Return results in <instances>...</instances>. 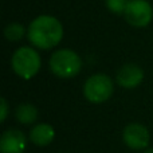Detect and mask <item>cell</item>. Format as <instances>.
<instances>
[{
    "mask_svg": "<svg viewBox=\"0 0 153 153\" xmlns=\"http://www.w3.org/2000/svg\"><path fill=\"white\" fill-rule=\"evenodd\" d=\"M50 70L59 78H73L82 69V59L71 48H62L50 56Z\"/></svg>",
    "mask_w": 153,
    "mask_h": 153,
    "instance_id": "3",
    "label": "cell"
},
{
    "mask_svg": "<svg viewBox=\"0 0 153 153\" xmlns=\"http://www.w3.org/2000/svg\"><path fill=\"white\" fill-rule=\"evenodd\" d=\"M117 83L125 89H134L143 82L144 70L136 63H126L117 71Z\"/></svg>",
    "mask_w": 153,
    "mask_h": 153,
    "instance_id": "7",
    "label": "cell"
},
{
    "mask_svg": "<svg viewBox=\"0 0 153 153\" xmlns=\"http://www.w3.org/2000/svg\"><path fill=\"white\" fill-rule=\"evenodd\" d=\"M16 120L22 124H32L38 118V110L31 103H22L16 108Z\"/></svg>",
    "mask_w": 153,
    "mask_h": 153,
    "instance_id": "10",
    "label": "cell"
},
{
    "mask_svg": "<svg viewBox=\"0 0 153 153\" xmlns=\"http://www.w3.org/2000/svg\"><path fill=\"white\" fill-rule=\"evenodd\" d=\"M27 38L34 47L50 50L61 43L63 38V26L51 15H40L30 23Z\"/></svg>",
    "mask_w": 153,
    "mask_h": 153,
    "instance_id": "1",
    "label": "cell"
},
{
    "mask_svg": "<svg viewBox=\"0 0 153 153\" xmlns=\"http://www.w3.org/2000/svg\"><path fill=\"white\" fill-rule=\"evenodd\" d=\"M7 116H8V103L5 98H1L0 100V121L4 122Z\"/></svg>",
    "mask_w": 153,
    "mask_h": 153,
    "instance_id": "13",
    "label": "cell"
},
{
    "mask_svg": "<svg viewBox=\"0 0 153 153\" xmlns=\"http://www.w3.org/2000/svg\"><path fill=\"white\" fill-rule=\"evenodd\" d=\"M40 65L42 61L39 53L28 46L19 47L11 58V66L13 73L23 79H31L32 76L36 75L40 70Z\"/></svg>",
    "mask_w": 153,
    "mask_h": 153,
    "instance_id": "2",
    "label": "cell"
},
{
    "mask_svg": "<svg viewBox=\"0 0 153 153\" xmlns=\"http://www.w3.org/2000/svg\"><path fill=\"white\" fill-rule=\"evenodd\" d=\"M124 16L130 26L146 27L153 19V8L148 0H129Z\"/></svg>",
    "mask_w": 153,
    "mask_h": 153,
    "instance_id": "5",
    "label": "cell"
},
{
    "mask_svg": "<svg viewBox=\"0 0 153 153\" xmlns=\"http://www.w3.org/2000/svg\"><path fill=\"white\" fill-rule=\"evenodd\" d=\"M145 153H153V149H149V151H146Z\"/></svg>",
    "mask_w": 153,
    "mask_h": 153,
    "instance_id": "14",
    "label": "cell"
},
{
    "mask_svg": "<svg viewBox=\"0 0 153 153\" xmlns=\"http://www.w3.org/2000/svg\"><path fill=\"white\" fill-rule=\"evenodd\" d=\"M129 0H105V5L110 12L117 13V15H121L125 12V8H126Z\"/></svg>",
    "mask_w": 153,
    "mask_h": 153,
    "instance_id": "12",
    "label": "cell"
},
{
    "mask_svg": "<svg viewBox=\"0 0 153 153\" xmlns=\"http://www.w3.org/2000/svg\"><path fill=\"white\" fill-rule=\"evenodd\" d=\"M124 141L132 149H143L149 144V132L141 124H129L122 133Z\"/></svg>",
    "mask_w": 153,
    "mask_h": 153,
    "instance_id": "6",
    "label": "cell"
},
{
    "mask_svg": "<svg viewBox=\"0 0 153 153\" xmlns=\"http://www.w3.org/2000/svg\"><path fill=\"white\" fill-rule=\"evenodd\" d=\"M26 148V137L18 129H10L3 133L0 138L1 153H23Z\"/></svg>",
    "mask_w": 153,
    "mask_h": 153,
    "instance_id": "8",
    "label": "cell"
},
{
    "mask_svg": "<svg viewBox=\"0 0 153 153\" xmlns=\"http://www.w3.org/2000/svg\"><path fill=\"white\" fill-rule=\"evenodd\" d=\"M114 91L113 81L106 74H94L86 79L83 85V95L91 103H102L111 97Z\"/></svg>",
    "mask_w": 153,
    "mask_h": 153,
    "instance_id": "4",
    "label": "cell"
},
{
    "mask_svg": "<svg viewBox=\"0 0 153 153\" xmlns=\"http://www.w3.org/2000/svg\"><path fill=\"white\" fill-rule=\"evenodd\" d=\"M54 137H55V130L48 124H39L32 128L30 132V138L38 146H46L51 144Z\"/></svg>",
    "mask_w": 153,
    "mask_h": 153,
    "instance_id": "9",
    "label": "cell"
},
{
    "mask_svg": "<svg viewBox=\"0 0 153 153\" xmlns=\"http://www.w3.org/2000/svg\"><path fill=\"white\" fill-rule=\"evenodd\" d=\"M26 32H27V30L24 28L23 24L13 22V23H10L4 28V36L10 42H18V40H20L24 36Z\"/></svg>",
    "mask_w": 153,
    "mask_h": 153,
    "instance_id": "11",
    "label": "cell"
}]
</instances>
